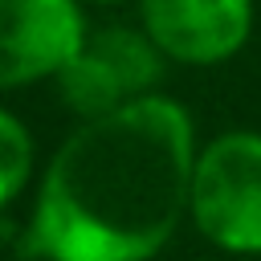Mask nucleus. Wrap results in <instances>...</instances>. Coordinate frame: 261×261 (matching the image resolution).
<instances>
[{"mask_svg":"<svg viewBox=\"0 0 261 261\" xmlns=\"http://www.w3.org/2000/svg\"><path fill=\"white\" fill-rule=\"evenodd\" d=\"M196 122L147 94L86 118L41 171L24 253L41 261H151L188 216Z\"/></svg>","mask_w":261,"mask_h":261,"instance_id":"nucleus-1","label":"nucleus"},{"mask_svg":"<svg viewBox=\"0 0 261 261\" xmlns=\"http://www.w3.org/2000/svg\"><path fill=\"white\" fill-rule=\"evenodd\" d=\"M163 61L167 57L155 49V41L143 29L106 24L86 37L82 53L53 82H57L61 106H69L86 122V118L114 114L135 98L159 94L155 86L163 77Z\"/></svg>","mask_w":261,"mask_h":261,"instance_id":"nucleus-3","label":"nucleus"},{"mask_svg":"<svg viewBox=\"0 0 261 261\" xmlns=\"http://www.w3.org/2000/svg\"><path fill=\"white\" fill-rule=\"evenodd\" d=\"M139 29L175 65H220L253 33V0H139Z\"/></svg>","mask_w":261,"mask_h":261,"instance_id":"nucleus-5","label":"nucleus"},{"mask_svg":"<svg viewBox=\"0 0 261 261\" xmlns=\"http://www.w3.org/2000/svg\"><path fill=\"white\" fill-rule=\"evenodd\" d=\"M86 37L82 0H0V90L57 77Z\"/></svg>","mask_w":261,"mask_h":261,"instance_id":"nucleus-4","label":"nucleus"},{"mask_svg":"<svg viewBox=\"0 0 261 261\" xmlns=\"http://www.w3.org/2000/svg\"><path fill=\"white\" fill-rule=\"evenodd\" d=\"M86 4H122V0H86Z\"/></svg>","mask_w":261,"mask_h":261,"instance_id":"nucleus-7","label":"nucleus"},{"mask_svg":"<svg viewBox=\"0 0 261 261\" xmlns=\"http://www.w3.org/2000/svg\"><path fill=\"white\" fill-rule=\"evenodd\" d=\"M33 167H37V143L33 130L0 106V212L24 196V188L33 184Z\"/></svg>","mask_w":261,"mask_h":261,"instance_id":"nucleus-6","label":"nucleus"},{"mask_svg":"<svg viewBox=\"0 0 261 261\" xmlns=\"http://www.w3.org/2000/svg\"><path fill=\"white\" fill-rule=\"evenodd\" d=\"M188 216L216 249L261 257V130H224L196 151Z\"/></svg>","mask_w":261,"mask_h":261,"instance_id":"nucleus-2","label":"nucleus"}]
</instances>
